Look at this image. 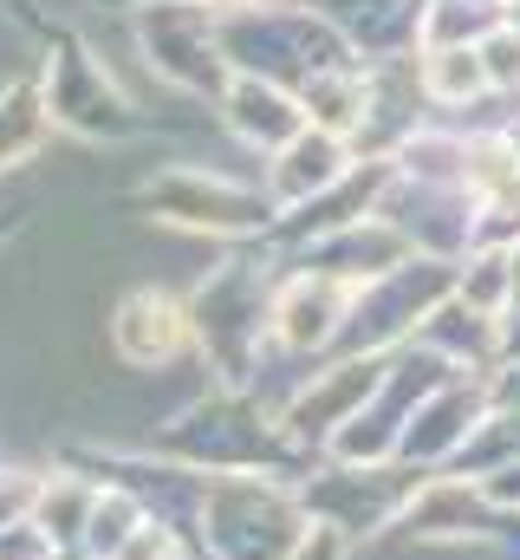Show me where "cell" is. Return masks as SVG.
<instances>
[{"mask_svg":"<svg viewBox=\"0 0 520 560\" xmlns=\"http://www.w3.org/2000/svg\"><path fill=\"white\" fill-rule=\"evenodd\" d=\"M215 39H222L228 72L286 85V92H299L312 72L358 66V52H352L306 0H248V7H222Z\"/></svg>","mask_w":520,"mask_h":560,"instance_id":"1","label":"cell"},{"mask_svg":"<svg viewBox=\"0 0 520 560\" xmlns=\"http://www.w3.org/2000/svg\"><path fill=\"white\" fill-rule=\"evenodd\" d=\"M215 20H222V7H209V0H137L130 7V39H137L143 66L163 85H176L189 98H222V85L235 72L222 59Z\"/></svg>","mask_w":520,"mask_h":560,"instance_id":"2","label":"cell"},{"mask_svg":"<svg viewBox=\"0 0 520 560\" xmlns=\"http://www.w3.org/2000/svg\"><path fill=\"white\" fill-rule=\"evenodd\" d=\"M39 98H46V118L72 125V131H85V138H118V131L137 125V118H130V98L118 92V79H111L79 39H59V46H52Z\"/></svg>","mask_w":520,"mask_h":560,"instance_id":"3","label":"cell"},{"mask_svg":"<svg viewBox=\"0 0 520 560\" xmlns=\"http://www.w3.org/2000/svg\"><path fill=\"white\" fill-rule=\"evenodd\" d=\"M143 202L182 229H215V235H248V229H267V215H273L267 189H241V183L202 176V170H169V176L143 183Z\"/></svg>","mask_w":520,"mask_h":560,"instance_id":"4","label":"cell"},{"mask_svg":"<svg viewBox=\"0 0 520 560\" xmlns=\"http://www.w3.org/2000/svg\"><path fill=\"white\" fill-rule=\"evenodd\" d=\"M306 7L358 52V66H385L416 52V26L429 0H306Z\"/></svg>","mask_w":520,"mask_h":560,"instance_id":"5","label":"cell"},{"mask_svg":"<svg viewBox=\"0 0 520 560\" xmlns=\"http://www.w3.org/2000/svg\"><path fill=\"white\" fill-rule=\"evenodd\" d=\"M352 163H358V156H352V143L326 138V131H312V125H306L299 138H286L273 156H267V202H273V209H299V202L326 196Z\"/></svg>","mask_w":520,"mask_h":560,"instance_id":"6","label":"cell"},{"mask_svg":"<svg viewBox=\"0 0 520 560\" xmlns=\"http://www.w3.org/2000/svg\"><path fill=\"white\" fill-rule=\"evenodd\" d=\"M215 112H222V125L235 131L241 143H255V150H280L286 138H299L306 131V112H299V98L286 92V85H267V79H228L222 85V98H215Z\"/></svg>","mask_w":520,"mask_h":560,"instance_id":"7","label":"cell"},{"mask_svg":"<svg viewBox=\"0 0 520 560\" xmlns=\"http://www.w3.org/2000/svg\"><path fill=\"white\" fill-rule=\"evenodd\" d=\"M345 313H352V287H339L326 275H299L273 300V326H280L286 346H326L345 326Z\"/></svg>","mask_w":520,"mask_h":560,"instance_id":"8","label":"cell"},{"mask_svg":"<svg viewBox=\"0 0 520 560\" xmlns=\"http://www.w3.org/2000/svg\"><path fill=\"white\" fill-rule=\"evenodd\" d=\"M293 98H299V112H306L312 131L352 143L358 138V125H365V105H371V66H332V72H312Z\"/></svg>","mask_w":520,"mask_h":560,"instance_id":"9","label":"cell"},{"mask_svg":"<svg viewBox=\"0 0 520 560\" xmlns=\"http://www.w3.org/2000/svg\"><path fill=\"white\" fill-rule=\"evenodd\" d=\"M182 332H189V319H182V306L169 293H130L125 306H118V319H111V339H118V352H125L130 365L169 359L182 346Z\"/></svg>","mask_w":520,"mask_h":560,"instance_id":"10","label":"cell"},{"mask_svg":"<svg viewBox=\"0 0 520 560\" xmlns=\"http://www.w3.org/2000/svg\"><path fill=\"white\" fill-rule=\"evenodd\" d=\"M416 85H423V105H449V112L488 105V72H482L475 46H423L416 52Z\"/></svg>","mask_w":520,"mask_h":560,"instance_id":"11","label":"cell"},{"mask_svg":"<svg viewBox=\"0 0 520 560\" xmlns=\"http://www.w3.org/2000/svg\"><path fill=\"white\" fill-rule=\"evenodd\" d=\"M495 26H508V0H429L423 26H416V52L423 46H482Z\"/></svg>","mask_w":520,"mask_h":560,"instance_id":"12","label":"cell"},{"mask_svg":"<svg viewBox=\"0 0 520 560\" xmlns=\"http://www.w3.org/2000/svg\"><path fill=\"white\" fill-rule=\"evenodd\" d=\"M46 125H52V118H46L39 85H13V92H0V170L46 138Z\"/></svg>","mask_w":520,"mask_h":560,"instance_id":"13","label":"cell"},{"mask_svg":"<svg viewBox=\"0 0 520 560\" xmlns=\"http://www.w3.org/2000/svg\"><path fill=\"white\" fill-rule=\"evenodd\" d=\"M475 52H482V72H488V98H520V33L515 26H495Z\"/></svg>","mask_w":520,"mask_h":560,"instance_id":"14","label":"cell"},{"mask_svg":"<svg viewBox=\"0 0 520 560\" xmlns=\"http://www.w3.org/2000/svg\"><path fill=\"white\" fill-rule=\"evenodd\" d=\"M508 26L520 33V0H508Z\"/></svg>","mask_w":520,"mask_h":560,"instance_id":"15","label":"cell"},{"mask_svg":"<svg viewBox=\"0 0 520 560\" xmlns=\"http://www.w3.org/2000/svg\"><path fill=\"white\" fill-rule=\"evenodd\" d=\"M130 7H137V0H130ZM209 7H248V0H209Z\"/></svg>","mask_w":520,"mask_h":560,"instance_id":"16","label":"cell"}]
</instances>
